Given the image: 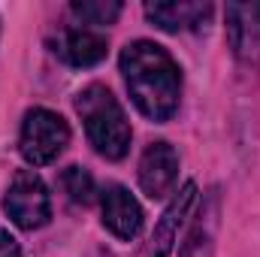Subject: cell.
Here are the masks:
<instances>
[{
  "instance_id": "6da1fadb",
  "label": "cell",
  "mask_w": 260,
  "mask_h": 257,
  "mask_svg": "<svg viewBox=\"0 0 260 257\" xmlns=\"http://www.w3.org/2000/svg\"><path fill=\"white\" fill-rule=\"evenodd\" d=\"M121 73L139 112L151 121H170L179 109L182 76L173 55L148 40H136L121 52Z\"/></svg>"
},
{
  "instance_id": "7a4b0ae2",
  "label": "cell",
  "mask_w": 260,
  "mask_h": 257,
  "mask_svg": "<svg viewBox=\"0 0 260 257\" xmlns=\"http://www.w3.org/2000/svg\"><path fill=\"white\" fill-rule=\"evenodd\" d=\"M76 112L85 121V133L97 154L106 160H121L130 148V124L121 103L103 85H88L76 97Z\"/></svg>"
},
{
  "instance_id": "3957f363",
  "label": "cell",
  "mask_w": 260,
  "mask_h": 257,
  "mask_svg": "<svg viewBox=\"0 0 260 257\" xmlns=\"http://www.w3.org/2000/svg\"><path fill=\"white\" fill-rule=\"evenodd\" d=\"M70 145V124L52 109H30L24 115L21 136H18V151L27 164L46 167L58 160V154Z\"/></svg>"
},
{
  "instance_id": "277c9868",
  "label": "cell",
  "mask_w": 260,
  "mask_h": 257,
  "mask_svg": "<svg viewBox=\"0 0 260 257\" xmlns=\"http://www.w3.org/2000/svg\"><path fill=\"white\" fill-rule=\"evenodd\" d=\"M3 209L12 218V224H18L21 230H37V227L49 224V218H52L49 188L43 185V179L34 170H18L3 197Z\"/></svg>"
},
{
  "instance_id": "5b68a950",
  "label": "cell",
  "mask_w": 260,
  "mask_h": 257,
  "mask_svg": "<svg viewBox=\"0 0 260 257\" xmlns=\"http://www.w3.org/2000/svg\"><path fill=\"white\" fill-rule=\"evenodd\" d=\"M227 43L248 67H260V3H227Z\"/></svg>"
},
{
  "instance_id": "8992f818",
  "label": "cell",
  "mask_w": 260,
  "mask_h": 257,
  "mask_svg": "<svg viewBox=\"0 0 260 257\" xmlns=\"http://www.w3.org/2000/svg\"><path fill=\"white\" fill-rule=\"evenodd\" d=\"M179 179V154L170 142H151L139 157V188L151 200H160L173 191Z\"/></svg>"
},
{
  "instance_id": "52a82bcc",
  "label": "cell",
  "mask_w": 260,
  "mask_h": 257,
  "mask_svg": "<svg viewBox=\"0 0 260 257\" xmlns=\"http://www.w3.org/2000/svg\"><path fill=\"white\" fill-rule=\"evenodd\" d=\"M197 203V185L194 182H185L179 194L173 197V203L164 209L157 227H154V236H151V254L154 257H170L176 251V242H179V233L182 227L188 224V215Z\"/></svg>"
},
{
  "instance_id": "ba28073f",
  "label": "cell",
  "mask_w": 260,
  "mask_h": 257,
  "mask_svg": "<svg viewBox=\"0 0 260 257\" xmlns=\"http://www.w3.org/2000/svg\"><path fill=\"white\" fill-rule=\"evenodd\" d=\"M100 209H103V224L118 236V239H136L139 230H142V206L133 200V194L121 185H112L103 191L100 200Z\"/></svg>"
},
{
  "instance_id": "9c48e42d",
  "label": "cell",
  "mask_w": 260,
  "mask_h": 257,
  "mask_svg": "<svg viewBox=\"0 0 260 257\" xmlns=\"http://www.w3.org/2000/svg\"><path fill=\"white\" fill-rule=\"evenodd\" d=\"M145 15L170 34H182V30H200L206 27L209 15H212V3H197V0H170V3H145Z\"/></svg>"
},
{
  "instance_id": "30bf717a",
  "label": "cell",
  "mask_w": 260,
  "mask_h": 257,
  "mask_svg": "<svg viewBox=\"0 0 260 257\" xmlns=\"http://www.w3.org/2000/svg\"><path fill=\"white\" fill-rule=\"evenodd\" d=\"M61 55L73 67H94L106 58V37L94 27H73L61 43Z\"/></svg>"
},
{
  "instance_id": "8fae6325",
  "label": "cell",
  "mask_w": 260,
  "mask_h": 257,
  "mask_svg": "<svg viewBox=\"0 0 260 257\" xmlns=\"http://www.w3.org/2000/svg\"><path fill=\"white\" fill-rule=\"evenodd\" d=\"M70 9H73V15L82 18L88 27L112 24V21L121 15V3H115V0H76Z\"/></svg>"
},
{
  "instance_id": "7c38bea8",
  "label": "cell",
  "mask_w": 260,
  "mask_h": 257,
  "mask_svg": "<svg viewBox=\"0 0 260 257\" xmlns=\"http://www.w3.org/2000/svg\"><path fill=\"white\" fill-rule=\"evenodd\" d=\"M212 248H215V227H212V218H206V221H197L179 257H212Z\"/></svg>"
},
{
  "instance_id": "4fadbf2b",
  "label": "cell",
  "mask_w": 260,
  "mask_h": 257,
  "mask_svg": "<svg viewBox=\"0 0 260 257\" xmlns=\"http://www.w3.org/2000/svg\"><path fill=\"white\" fill-rule=\"evenodd\" d=\"M64 188L70 194V200L73 203H82V206H88V203H94V179H91V173L88 170H82V167H70L64 173Z\"/></svg>"
},
{
  "instance_id": "5bb4252c",
  "label": "cell",
  "mask_w": 260,
  "mask_h": 257,
  "mask_svg": "<svg viewBox=\"0 0 260 257\" xmlns=\"http://www.w3.org/2000/svg\"><path fill=\"white\" fill-rule=\"evenodd\" d=\"M0 257H21V248H18L15 236L9 230H3V227H0Z\"/></svg>"
}]
</instances>
